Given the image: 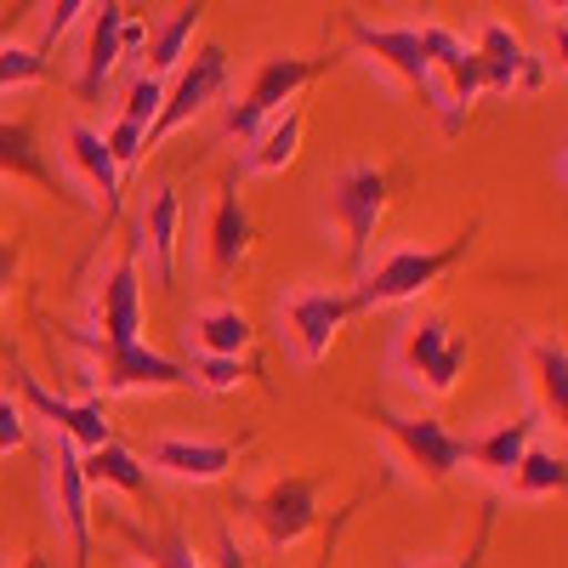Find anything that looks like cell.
<instances>
[{
  "instance_id": "cell-32",
  "label": "cell",
  "mask_w": 568,
  "mask_h": 568,
  "mask_svg": "<svg viewBox=\"0 0 568 568\" xmlns=\"http://www.w3.org/2000/svg\"><path fill=\"white\" fill-rule=\"evenodd\" d=\"M187 375H194V387H205V393H233L245 382V364L240 358H205V353H194Z\"/></svg>"
},
{
  "instance_id": "cell-3",
  "label": "cell",
  "mask_w": 568,
  "mask_h": 568,
  "mask_svg": "<svg viewBox=\"0 0 568 568\" xmlns=\"http://www.w3.org/2000/svg\"><path fill=\"white\" fill-rule=\"evenodd\" d=\"M393 364H398V375H404L415 393L449 398V393L460 387V369H466V342L449 329L444 313H420V318L398 324Z\"/></svg>"
},
{
  "instance_id": "cell-39",
  "label": "cell",
  "mask_w": 568,
  "mask_h": 568,
  "mask_svg": "<svg viewBox=\"0 0 568 568\" xmlns=\"http://www.w3.org/2000/svg\"><path fill=\"white\" fill-rule=\"evenodd\" d=\"M18 568H58V562H52V557H45V551H29V557H23Z\"/></svg>"
},
{
  "instance_id": "cell-15",
  "label": "cell",
  "mask_w": 568,
  "mask_h": 568,
  "mask_svg": "<svg viewBox=\"0 0 568 568\" xmlns=\"http://www.w3.org/2000/svg\"><path fill=\"white\" fill-rule=\"evenodd\" d=\"M98 342L109 347H125V342H142V267H136V251H125L103 291H98Z\"/></svg>"
},
{
  "instance_id": "cell-20",
  "label": "cell",
  "mask_w": 568,
  "mask_h": 568,
  "mask_svg": "<svg viewBox=\"0 0 568 568\" xmlns=\"http://www.w3.org/2000/svg\"><path fill=\"white\" fill-rule=\"evenodd\" d=\"M524 358H529V387H535V404H540L535 415L562 420L568 415V347L551 342V336H529Z\"/></svg>"
},
{
  "instance_id": "cell-40",
  "label": "cell",
  "mask_w": 568,
  "mask_h": 568,
  "mask_svg": "<svg viewBox=\"0 0 568 568\" xmlns=\"http://www.w3.org/2000/svg\"><path fill=\"white\" fill-rule=\"evenodd\" d=\"M7 34H12V23H0V40H7Z\"/></svg>"
},
{
  "instance_id": "cell-27",
  "label": "cell",
  "mask_w": 568,
  "mask_h": 568,
  "mask_svg": "<svg viewBox=\"0 0 568 568\" xmlns=\"http://www.w3.org/2000/svg\"><path fill=\"white\" fill-rule=\"evenodd\" d=\"M302 131H307V114H302V109H284L273 125H262V131H256L251 154H245V171H256V176L284 171V165H291V160L302 154Z\"/></svg>"
},
{
  "instance_id": "cell-16",
  "label": "cell",
  "mask_w": 568,
  "mask_h": 568,
  "mask_svg": "<svg viewBox=\"0 0 568 568\" xmlns=\"http://www.w3.org/2000/svg\"><path fill=\"white\" fill-rule=\"evenodd\" d=\"M233 444L222 438H160L149 444V471H165V478H182V484H216L227 478V466H233Z\"/></svg>"
},
{
  "instance_id": "cell-18",
  "label": "cell",
  "mask_w": 568,
  "mask_h": 568,
  "mask_svg": "<svg viewBox=\"0 0 568 568\" xmlns=\"http://www.w3.org/2000/svg\"><path fill=\"white\" fill-rule=\"evenodd\" d=\"M0 176H12V182H34V187H45L52 200H63V205H80L74 194H69V182L45 165V149H40V136H34V125L29 120H0Z\"/></svg>"
},
{
  "instance_id": "cell-9",
  "label": "cell",
  "mask_w": 568,
  "mask_h": 568,
  "mask_svg": "<svg viewBox=\"0 0 568 568\" xmlns=\"http://www.w3.org/2000/svg\"><path fill=\"white\" fill-rule=\"evenodd\" d=\"M364 307L353 302V291H318V284H307V291H291L278 302V324L284 336L296 342V358L302 364H318L329 353V342H336V329L347 318H358Z\"/></svg>"
},
{
  "instance_id": "cell-8",
  "label": "cell",
  "mask_w": 568,
  "mask_h": 568,
  "mask_svg": "<svg viewBox=\"0 0 568 568\" xmlns=\"http://www.w3.org/2000/svg\"><path fill=\"white\" fill-rule=\"evenodd\" d=\"M375 426L404 449V460L420 471L426 484H449L455 471L466 466V438L449 433L438 415H398L387 404H375Z\"/></svg>"
},
{
  "instance_id": "cell-10",
  "label": "cell",
  "mask_w": 568,
  "mask_h": 568,
  "mask_svg": "<svg viewBox=\"0 0 568 568\" xmlns=\"http://www.w3.org/2000/svg\"><path fill=\"white\" fill-rule=\"evenodd\" d=\"M12 382H18V398H23L40 420H52V433H58L63 444H74L80 455L114 444V426H109V415H103V398H58L52 387H40L23 364H12Z\"/></svg>"
},
{
  "instance_id": "cell-28",
  "label": "cell",
  "mask_w": 568,
  "mask_h": 568,
  "mask_svg": "<svg viewBox=\"0 0 568 568\" xmlns=\"http://www.w3.org/2000/svg\"><path fill=\"white\" fill-rule=\"evenodd\" d=\"M506 484L517 500H546V495H562L568 489V460L562 449H546V444H529L524 460L506 471Z\"/></svg>"
},
{
  "instance_id": "cell-14",
  "label": "cell",
  "mask_w": 568,
  "mask_h": 568,
  "mask_svg": "<svg viewBox=\"0 0 568 568\" xmlns=\"http://www.w3.org/2000/svg\"><path fill=\"white\" fill-rule=\"evenodd\" d=\"M176 245H182V187L154 182L136 211V256H149V273L160 291L176 284Z\"/></svg>"
},
{
  "instance_id": "cell-13",
  "label": "cell",
  "mask_w": 568,
  "mask_h": 568,
  "mask_svg": "<svg viewBox=\"0 0 568 568\" xmlns=\"http://www.w3.org/2000/svg\"><path fill=\"white\" fill-rule=\"evenodd\" d=\"M347 29H353V40L364 45V52L382 58V63H387V69L415 91V98L444 120V91H438V74H433V63H426L420 34H415L409 23H398V29H375V23H364V18H347Z\"/></svg>"
},
{
  "instance_id": "cell-36",
  "label": "cell",
  "mask_w": 568,
  "mask_h": 568,
  "mask_svg": "<svg viewBox=\"0 0 568 568\" xmlns=\"http://www.w3.org/2000/svg\"><path fill=\"white\" fill-rule=\"evenodd\" d=\"M495 517H500V500L484 506V524H478V540H471L466 557H449V562H415V568H484V551H489V535H495Z\"/></svg>"
},
{
  "instance_id": "cell-22",
  "label": "cell",
  "mask_w": 568,
  "mask_h": 568,
  "mask_svg": "<svg viewBox=\"0 0 568 568\" xmlns=\"http://www.w3.org/2000/svg\"><path fill=\"white\" fill-rule=\"evenodd\" d=\"M535 426H540L535 409H529V415H517V420H500V426H489V433L466 438V460H471V466H484L489 478H506V471L524 460V449L535 444Z\"/></svg>"
},
{
  "instance_id": "cell-30",
  "label": "cell",
  "mask_w": 568,
  "mask_h": 568,
  "mask_svg": "<svg viewBox=\"0 0 568 568\" xmlns=\"http://www.w3.org/2000/svg\"><path fill=\"white\" fill-rule=\"evenodd\" d=\"M52 74V58L40 45H18V40H0V91H18Z\"/></svg>"
},
{
  "instance_id": "cell-11",
  "label": "cell",
  "mask_w": 568,
  "mask_h": 568,
  "mask_svg": "<svg viewBox=\"0 0 568 568\" xmlns=\"http://www.w3.org/2000/svg\"><path fill=\"white\" fill-rule=\"evenodd\" d=\"M415 34H420V52H426V63H433V74H444V80H449V85H444V131H449V136H460L471 98L484 91L478 52H471V45H466L455 29H444V23H420Z\"/></svg>"
},
{
  "instance_id": "cell-5",
  "label": "cell",
  "mask_w": 568,
  "mask_h": 568,
  "mask_svg": "<svg viewBox=\"0 0 568 568\" xmlns=\"http://www.w3.org/2000/svg\"><path fill=\"white\" fill-rule=\"evenodd\" d=\"M387 200H393V187H387L382 165H342L336 182H329V216H336V227L347 233L353 278L369 262V245H375V227H382V216H387Z\"/></svg>"
},
{
  "instance_id": "cell-25",
  "label": "cell",
  "mask_w": 568,
  "mask_h": 568,
  "mask_svg": "<svg viewBox=\"0 0 568 568\" xmlns=\"http://www.w3.org/2000/svg\"><path fill=\"white\" fill-rule=\"evenodd\" d=\"M80 471H85V489H125V495H154V471L142 466V455H131L125 444H103V449H91L80 455Z\"/></svg>"
},
{
  "instance_id": "cell-38",
  "label": "cell",
  "mask_w": 568,
  "mask_h": 568,
  "mask_svg": "<svg viewBox=\"0 0 568 568\" xmlns=\"http://www.w3.org/2000/svg\"><path fill=\"white\" fill-rule=\"evenodd\" d=\"M222 568H251L245 546H233V535H227V529H222Z\"/></svg>"
},
{
  "instance_id": "cell-24",
  "label": "cell",
  "mask_w": 568,
  "mask_h": 568,
  "mask_svg": "<svg viewBox=\"0 0 568 568\" xmlns=\"http://www.w3.org/2000/svg\"><path fill=\"white\" fill-rule=\"evenodd\" d=\"M69 165L91 182V194H98L103 205H109V216L120 211V165L109 160V149H103V131H91V125H69Z\"/></svg>"
},
{
  "instance_id": "cell-34",
  "label": "cell",
  "mask_w": 568,
  "mask_h": 568,
  "mask_svg": "<svg viewBox=\"0 0 568 568\" xmlns=\"http://www.w3.org/2000/svg\"><path fill=\"white\" fill-rule=\"evenodd\" d=\"M80 18H91L85 0H58V7H45V23H40V52H52V45H58Z\"/></svg>"
},
{
  "instance_id": "cell-37",
  "label": "cell",
  "mask_w": 568,
  "mask_h": 568,
  "mask_svg": "<svg viewBox=\"0 0 568 568\" xmlns=\"http://www.w3.org/2000/svg\"><path fill=\"white\" fill-rule=\"evenodd\" d=\"M12 278H18V240L0 233V307H7V296H12Z\"/></svg>"
},
{
  "instance_id": "cell-33",
  "label": "cell",
  "mask_w": 568,
  "mask_h": 568,
  "mask_svg": "<svg viewBox=\"0 0 568 568\" xmlns=\"http://www.w3.org/2000/svg\"><path fill=\"white\" fill-rule=\"evenodd\" d=\"M103 149H109V160L120 165V176H125V171H136V165H142V125L114 120V125L103 131Z\"/></svg>"
},
{
  "instance_id": "cell-1",
  "label": "cell",
  "mask_w": 568,
  "mask_h": 568,
  "mask_svg": "<svg viewBox=\"0 0 568 568\" xmlns=\"http://www.w3.org/2000/svg\"><path fill=\"white\" fill-rule=\"evenodd\" d=\"M471 240H478V227H466L460 240L449 245H398L387 251L382 262H364V273L353 278V302L369 313V307H398V302H415L420 291H433V284L466 262Z\"/></svg>"
},
{
  "instance_id": "cell-7",
  "label": "cell",
  "mask_w": 568,
  "mask_h": 568,
  "mask_svg": "<svg viewBox=\"0 0 568 568\" xmlns=\"http://www.w3.org/2000/svg\"><path fill=\"white\" fill-rule=\"evenodd\" d=\"M318 489H324V478L284 471V478H273L262 495H251V500H240V506L251 511V524L262 529L267 546L291 551L296 540H307V535L318 529Z\"/></svg>"
},
{
  "instance_id": "cell-31",
  "label": "cell",
  "mask_w": 568,
  "mask_h": 568,
  "mask_svg": "<svg viewBox=\"0 0 568 568\" xmlns=\"http://www.w3.org/2000/svg\"><path fill=\"white\" fill-rule=\"evenodd\" d=\"M160 103H165V80L136 74V80H131V91H125V109H120V120H131V125L149 131V125H154V114H160Z\"/></svg>"
},
{
  "instance_id": "cell-6",
  "label": "cell",
  "mask_w": 568,
  "mask_h": 568,
  "mask_svg": "<svg viewBox=\"0 0 568 568\" xmlns=\"http://www.w3.org/2000/svg\"><path fill=\"white\" fill-rule=\"evenodd\" d=\"M222 91H227V52H222V45H200V52H187L176 80L165 85V103H160L154 125L142 131V154H154L171 131H182L194 114L222 103Z\"/></svg>"
},
{
  "instance_id": "cell-26",
  "label": "cell",
  "mask_w": 568,
  "mask_h": 568,
  "mask_svg": "<svg viewBox=\"0 0 568 568\" xmlns=\"http://www.w3.org/2000/svg\"><path fill=\"white\" fill-rule=\"evenodd\" d=\"M200 18H205V7H176L160 29H149V40H142V52H149V80H165V74H176L182 69V58H187V40H194V29H200Z\"/></svg>"
},
{
  "instance_id": "cell-23",
  "label": "cell",
  "mask_w": 568,
  "mask_h": 568,
  "mask_svg": "<svg viewBox=\"0 0 568 568\" xmlns=\"http://www.w3.org/2000/svg\"><path fill=\"white\" fill-rule=\"evenodd\" d=\"M187 342H194L205 358H240L251 342H256V329H251V318L240 313V307H200L194 313V324H187Z\"/></svg>"
},
{
  "instance_id": "cell-12",
  "label": "cell",
  "mask_w": 568,
  "mask_h": 568,
  "mask_svg": "<svg viewBox=\"0 0 568 568\" xmlns=\"http://www.w3.org/2000/svg\"><path fill=\"white\" fill-rule=\"evenodd\" d=\"M45 484H52V511L63 524L69 557L74 568H91V489H85V471H80V449L52 438V455H45Z\"/></svg>"
},
{
  "instance_id": "cell-4",
  "label": "cell",
  "mask_w": 568,
  "mask_h": 568,
  "mask_svg": "<svg viewBox=\"0 0 568 568\" xmlns=\"http://www.w3.org/2000/svg\"><path fill=\"white\" fill-rule=\"evenodd\" d=\"M74 342L98 358V369H85V398L98 393H176V387H194V375H187V364L154 353L149 342H125V347H109L98 342L91 329H74Z\"/></svg>"
},
{
  "instance_id": "cell-19",
  "label": "cell",
  "mask_w": 568,
  "mask_h": 568,
  "mask_svg": "<svg viewBox=\"0 0 568 568\" xmlns=\"http://www.w3.org/2000/svg\"><path fill=\"white\" fill-rule=\"evenodd\" d=\"M245 256H251V211L233 187H222L211 205V222H205V262L216 278H233L245 267Z\"/></svg>"
},
{
  "instance_id": "cell-21",
  "label": "cell",
  "mask_w": 568,
  "mask_h": 568,
  "mask_svg": "<svg viewBox=\"0 0 568 568\" xmlns=\"http://www.w3.org/2000/svg\"><path fill=\"white\" fill-rule=\"evenodd\" d=\"M471 52H478V69H484V91H495V98L517 91V80H524V69H529V45L506 23H484Z\"/></svg>"
},
{
  "instance_id": "cell-2",
  "label": "cell",
  "mask_w": 568,
  "mask_h": 568,
  "mask_svg": "<svg viewBox=\"0 0 568 568\" xmlns=\"http://www.w3.org/2000/svg\"><path fill=\"white\" fill-rule=\"evenodd\" d=\"M336 63H342V52H318V58L273 52V58H262L256 74H251V85H245V98L222 114V131L240 136V142H256V131L273 125V120L284 114V103H296L302 91H307L318 74H329Z\"/></svg>"
},
{
  "instance_id": "cell-29",
  "label": "cell",
  "mask_w": 568,
  "mask_h": 568,
  "mask_svg": "<svg viewBox=\"0 0 568 568\" xmlns=\"http://www.w3.org/2000/svg\"><path fill=\"white\" fill-rule=\"evenodd\" d=\"M103 517H109V524H114V529L136 546V562H142V568H205V562H200V551L187 546V535H182L176 524H165L160 535H142V529L120 524V517H114L109 506H103Z\"/></svg>"
},
{
  "instance_id": "cell-35",
  "label": "cell",
  "mask_w": 568,
  "mask_h": 568,
  "mask_svg": "<svg viewBox=\"0 0 568 568\" xmlns=\"http://www.w3.org/2000/svg\"><path fill=\"white\" fill-rule=\"evenodd\" d=\"M23 444H29V415H23V404H18V398L0 393V460L18 455Z\"/></svg>"
},
{
  "instance_id": "cell-17",
  "label": "cell",
  "mask_w": 568,
  "mask_h": 568,
  "mask_svg": "<svg viewBox=\"0 0 568 568\" xmlns=\"http://www.w3.org/2000/svg\"><path fill=\"white\" fill-rule=\"evenodd\" d=\"M125 7L120 0H109V7H91V40H85V58H80V80H74V91H80V103H98L103 98V85H109V74L120 69V58H125Z\"/></svg>"
}]
</instances>
